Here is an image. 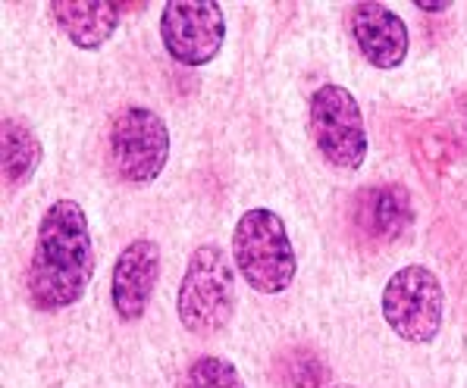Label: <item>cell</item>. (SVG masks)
<instances>
[{
    "mask_svg": "<svg viewBox=\"0 0 467 388\" xmlns=\"http://www.w3.org/2000/svg\"><path fill=\"white\" fill-rule=\"evenodd\" d=\"M348 23H351V35L358 41V50H361V56L370 66L395 69L405 63L408 26L395 10L383 4H373V0H364V4L351 6Z\"/></svg>",
    "mask_w": 467,
    "mask_h": 388,
    "instance_id": "cell-9",
    "label": "cell"
},
{
    "mask_svg": "<svg viewBox=\"0 0 467 388\" xmlns=\"http://www.w3.org/2000/svg\"><path fill=\"white\" fill-rule=\"evenodd\" d=\"M307 126L320 157L336 169H361L368 157V132L355 95L342 85H320L311 95Z\"/></svg>",
    "mask_w": 467,
    "mask_h": 388,
    "instance_id": "cell-6",
    "label": "cell"
},
{
    "mask_svg": "<svg viewBox=\"0 0 467 388\" xmlns=\"http://www.w3.org/2000/svg\"><path fill=\"white\" fill-rule=\"evenodd\" d=\"M414 6L423 13H442V10H449V0H414Z\"/></svg>",
    "mask_w": 467,
    "mask_h": 388,
    "instance_id": "cell-14",
    "label": "cell"
},
{
    "mask_svg": "<svg viewBox=\"0 0 467 388\" xmlns=\"http://www.w3.org/2000/svg\"><path fill=\"white\" fill-rule=\"evenodd\" d=\"M333 388H355V385H333Z\"/></svg>",
    "mask_w": 467,
    "mask_h": 388,
    "instance_id": "cell-15",
    "label": "cell"
},
{
    "mask_svg": "<svg viewBox=\"0 0 467 388\" xmlns=\"http://www.w3.org/2000/svg\"><path fill=\"white\" fill-rule=\"evenodd\" d=\"M157 279H161V248L150 239H135L119 250L113 263L110 301L113 311L123 322L141 320L154 298Z\"/></svg>",
    "mask_w": 467,
    "mask_h": 388,
    "instance_id": "cell-8",
    "label": "cell"
},
{
    "mask_svg": "<svg viewBox=\"0 0 467 388\" xmlns=\"http://www.w3.org/2000/svg\"><path fill=\"white\" fill-rule=\"evenodd\" d=\"M0 132H4V179L10 185H23L38 172L41 157H45L38 132L13 117L4 119Z\"/></svg>",
    "mask_w": 467,
    "mask_h": 388,
    "instance_id": "cell-12",
    "label": "cell"
},
{
    "mask_svg": "<svg viewBox=\"0 0 467 388\" xmlns=\"http://www.w3.org/2000/svg\"><path fill=\"white\" fill-rule=\"evenodd\" d=\"M233 263L254 291L279 294L289 289L298 260L283 217L267 207L242 213L233 232Z\"/></svg>",
    "mask_w": 467,
    "mask_h": 388,
    "instance_id": "cell-3",
    "label": "cell"
},
{
    "mask_svg": "<svg viewBox=\"0 0 467 388\" xmlns=\"http://www.w3.org/2000/svg\"><path fill=\"white\" fill-rule=\"evenodd\" d=\"M170 160V128L150 107L132 104L110 126V163L126 185L145 189L157 182Z\"/></svg>",
    "mask_w": 467,
    "mask_h": 388,
    "instance_id": "cell-4",
    "label": "cell"
},
{
    "mask_svg": "<svg viewBox=\"0 0 467 388\" xmlns=\"http://www.w3.org/2000/svg\"><path fill=\"white\" fill-rule=\"evenodd\" d=\"M50 13L57 26L67 32V38L82 50L107 45L119 26V4H107V0H54Z\"/></svg>",
    "mask_w": 467,
    "mask_h": 388,
    "instance_id": "cell-11",
    "label": "cell"
},
{
    "mask_svg": "<svg viewBox=\"0 0 467 388\" xmlns=\"http://www.w3.org/2000/svg\"><path fill=\"white\" fill-rule=\"evenodd\" d=\"M182 388H245V383H242L239 366L229 363L226 357L204 354L189 366Z\"/></svg>",
    "mask_w": 467,
    "mask_h": 388,
    "instance_id": "cell-13",
    "label": "cell"
},
{
    "mask_svg": "<svg viewBox=\"0 0 467 388\" xmlns=\"http://www.w3.org/2000/svg\"><path fill=\"white\" fill-rule=\"evenodd\" d=\"M95 276V241L82 204L63 198L45 210L38 222L32 263H28V298L32 307L57 313L82 301Z\"/></svg>",
    "mask_w": 467,
    "mask_h": 388,
    "instance_id": "cell-1",
    "label": "cell"
},
{
    "mask_svg": "<svg viewBox=\"0 0 467 388\" xmlns=\"http://www.w3.org/2000/svg\"><path fill=\"white\" fill-rule=\"evenodd\" d=\"M379 307L386 326L401 342L430 344L440 335L445 316L442 282L427 267H401L386 282Z\"/></svg>",
    "mask_w": 467,
    "mask_h": 388,
    "instance_id": "cell-5",
    "label": "cell"
},
{
    "mask_svg": "<svg viewBox=\"0 0 467 388\" xmlns=\"http://www.w3.org/2000/svg\"><path fill=\"white\" fill-rule=\"evenodd\" d=\"M161 41L182 66H207L226 41V16L217 0H170L161 13Z\"/></svg>",
    "mask_w": 467,
    "mask_h": 388,
    "instance_id": "cell-7",
    "label": "cell"
},
{
    "mask_svg": "<svg viewBox=\"0 0 467 388\" xmlns=\"http://www.w3.org/2000/svg\"><path fill=\"white\" fill-rule=\"evenodd\" d=\"M351 222L358 235L373 244L399 241L414 222V200L401 185H373L358 191L351 204Z\"/></svg>",
    "mask_w": 467,
    "mask_h": 388,
    "instance_id": "cell-10",
    "label": "cell"
},
{
    "mask_svg": "<svg viewBox=\"0 0 467 388\" xmlns=\"http://www.w3.org/2000/svg\"><path fill=\"white\" fill-rule=\"evenodd\" d=\"M235 311V272L233 260L220 244H198L176 291V316L185 332L213 335L226 329Z\"/></svg>",
    "mask_w": 467,
    "mask_h": 388,
    "instance_id": "cell-2",
    "label": "cell"
}]
</instances>
